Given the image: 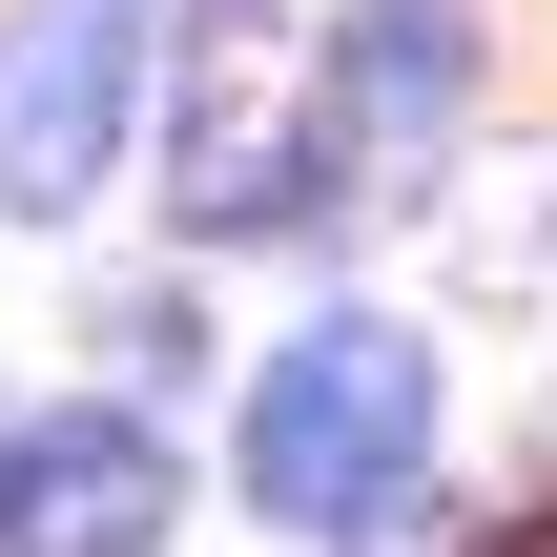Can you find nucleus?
Returning <instances> with one entry per match:
<instances>
[{
    "label": "nucleus",
    "mask_w": 557,
    "mask_h": 557,
    "mask_svg": "<svg viewBox=\"0 0 557 557\" xmlns=\"http://www.w3.org/2000/svg\"><path fill=\"white\" fill-rule=\"evenodd\" d=\"M165 207H186L207 248L310 227V207H331V124H310L269 62H227V41H207V83H186V124H165Z\"/></svg>",
    "instance_id": "20e7f679"
},
{
    "label": "nucleus",
    "mask_w": 557,
    "mask_h": 557,
    "mask_svg": "<svg viewBox=\"0 0 557 557\" xmlns=\"http://www.w3.org/2000/svg\"><path fill=\"white\" fill-rule=\"evenodd\" d=\"M124 165V21L103 0H21L0 21V227H62Z\"/></svg>",
    "instance_id": "f03ea898"
},
{
    "label": "nucleus",
    "mask_w": 557,
    "mask_h": 557,
    "mask_svg": "<svg viewBox=\"0 0 557 557\" xmlns=\"http://www.w3.org/2000/svg\"><path fill=\"white\" fill-rule=\"evenodd\" d=\"M186 475L145 413H21L0 434V557H165Z\"/></svg>",
    "instance_id": "7ed1b4c3"
},
{
    "label": "nucleus",
    "mask_w": 557,
    "mask_h": 557,
    "mask_svg": "<svg viewBox=\"0 0 557 557\" xmlns=\"http://www.w3.org/2000/svg\"><path fill=\"white\" fill-rule=\"evenodd\" d=\"M496 557H557V517H517V537H496Z\"/></svg>",
    "instance_id": "6e6552de"
},
{
    "label": "nucleus",
    "mask_w": 557,
    "mask_h": 557,
    "mask_svg": "<svg viewBox=\"0 0 557 557\" xmlns=\"http://www.w3.org/2000/svg\"><path fill=\"white\" fill-rule=\"evenodd\" d=\"M103 21H165V41H248L269 0H103Z\"/></svg>",
    "instance_id": "0eeeda50"
},
{
    "label": "nucleus",
    "mask_w": 557,
    "mask_h": 557,
    "mask_svg": "<svg viewBox=\"0 0 557 557\" xmlns=\"http://www.w3.org/2000/svg\"><path fill=\"white\" fill-rule=\"evenodd\" d=\"M351 557H455V496H413V475H393V496L351 517Z\"/></svg>",
    "instance_id": "423d86ee"
},
{
    "label": "nucleus",
    "mask_w": 557,
    "mask_h": 557,
    "mask_svg": "<svg viewBox=\"0 0 557 557\" xmlns=\"http://www.w3.org/2000/svg\"><path fill=\"white\" fill-rule=\"evenodd\" d=\"M413 455H434V351H413L393 310H310V331L269 351V393H248V517L351 537Z\"/></svg>",
    "instance_id": "f257e3e1"
},
{
    "label": "nucleus",
    "mask_w": 557,
    "mask_h": 557,
    "mask_svg": "<svg viewBox=\"0 0 557 557\" xmlns=\"http://www.w3.org/2000/svg\"><path fill=\"white\" fill-rule=\"evenodd\" d=\"M455 103H475V21L455 0H351L331 21V165H372V186H413L434 145H455Z\"/></svg>",
    "instance_id": "39448f33"
}]
</instances>
